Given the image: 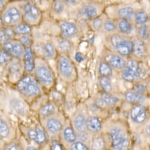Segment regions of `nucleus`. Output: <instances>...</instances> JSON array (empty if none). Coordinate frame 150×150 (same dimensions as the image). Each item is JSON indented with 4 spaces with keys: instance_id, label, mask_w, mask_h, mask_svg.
<instances>
[{
    "instance_id": "f257e3e1",
    "label": "nucleus",
    "mask_w": 150,
    "mask_h": 150,
    "mask_svg": "<svg viewBox=\"0 0 150 150\" xmlns=\"http://www.w3.org/2000/svg\"><path fill=\"white\" fill-rule=\"evenodd\" d=\"M34 73V77L42 87L49 90L54 86L55 75L46 59L36 57Z\"/></svg>"
},
{
    "instance_id": "f03ea898",
    "label": "nucleus",
    "mask_w": 150,
    "mask_h": 150,
    "mask_svg": "<svg viewBox=\"0 0 150 150\" xmlns=\"http://www.w3.org/2000/svg\"><path fill=\"white\" fill-rule=\"evenodd\" d=\"M16 87L19 93L27 98H36L42 93V87L34 76L30 74L23 76L17 83Z\"/></svg>"
},
{
    "instance_id": "7ed1b4c3",
    "label": "nucleus",
    "mask_w": 150,
    "mask_h": 150,
    "mask_svg": "<svg viewBox=\"0 0 150 150\" xmlns=\"http://www.w3.org/2000/svg\"><path fill=\"white\" fill-rule=\"evenodd\" d=\"M59 77L63 81L71 83L76 80L77 71L75 64L67 54H59L57 57Z\"/></svg>"
},
{
    "instance_id": "20e7f679",
    "label": "nucleus",
    "mask_w": 150,
    "mask_h": 150,
    "mask_svg": "<svg viewBox=\"0 0 150 150\" xmlns=\"http://www.w3.org/2000/svg\"><path fill=\"white\" fill-rule=\"evenodd\" d=\"M1 21L3 27H14L23 22V14L20 8L14 4L7 6L1 11Z\"/></svg>"
},
{
    "instance_id": "39448f33",
    "label": "nucleus",
    "mask_w": 150,
    "mask_h": 150,
    "mask_svg": "<svg viewBox=\"0 0 150 150\" xmlns=\"http://www.w3.org/2000/svg\"><path fill=\"white\" fill-rule=\"evenodd\" d=\"M20 9L23 14V22L32 27L40 24L42 20V13L35 4L27 2L23 4Z\"/></svg>"
},
{
    "instance_id": "423d86ee",
    "label": "nucleus",
    "mask_w": 150,
    "mask_h": 150,
    "mask_svg": "<svg viewBox=\"0 0 150 150\" xmlns=\"http://www.w3.org/2000/svg\"><path fill=\"white\" fill-rule=\"evenodd\" d=\"M114 50L121 57H127L132 54L133 41L117 34H112L110 39Z\"/></svg>"
},
{
    "instance_id": "0eeeda50",
    "label": "nucleus",
    "mask_w": 150,
    "mask_h": 150,
    "mask_svg": "<svg viewBox=\"0 0 150 150\" xmlns=\"http://www.w3.org/2000/svg\"><path fill=\"white\" fill-rule=\"evenodd\" d=\"M111 145L115 150H126L129 141L126 132L119 127L112 128L110 132Z\"/></svg>"
},
{
    "instance_id": "6e6552de",
    "label": "nucleus",
    "mask_w": 150,
    "mask_h": 150,
    "mask_svg": "<svg viewBox=\"0 0 150 150\" xmlns=\"http://www.w3.org/2000/svg\"><path fill=\"white\" fill-rule=\"evenodd\" d=\"M1 48L8 52L13 58L23 60L25 55V48L17 40H8L1 44Z\"/></svg>"
},
{
    "instance_id": "1a4fd4ad",
    "label": "nucleus",
    "mask_w": 150,
    "mask_h": 150,
    "mask_svg": "<svg viewBox=\"0 0 150 150\" xmlns=\"http://www.w3.org/2000/svg\"><path fill=\"white\" fill-rule=\"evenodd\" d=\"M140 76V68L137 61L129 59L126 62V64L122 70V77L128 82L136 81Z\"/></svg>"
},
{
    "instance_id": "9d476101",
    "label": "nucleus",
    "mask_w": 150,
    "mask_h": 150,
    "mask_svg": "<svg viewBox=\"0 0 150 150\" xmlns=\"http://www.w3.org/2000/svg\"><path fill=\"white\" fill-rule=\"evenodd\" d=\"M62 36L69 39L76 37L79 32L78 25L72 21H63L59 24Z\"/></svg>"
},
{
    "instance_id": "9b49d317",
    "label": "nucleus",
    "mask_w": 150,
    "mask_h": 150,
    "mask_svg": "<svg viewBox=\"0 0 150 150\" xmlns=\"http://www.w3.org/2000/svg\"><path fill=\"white\" fill-rule=\"evenodd\" d=\"M130 117L135 123L142 124L144 122L147 117L145 107L141 104H136L131 110Z\"/></svg>"
},
{
    "instance_id": "f8f14e48",
    "label": "nucleus",
    "mask_w": 150,
    "mask_h": 150,
    "mask_svg": "<svg viewBox=\"0 0 150 150\" xmlns=\"http://www.w3.org/2000/svg\"><path fill=\"white\" fill-rule=\"evenodd\" d=\"M35 58L32 47H25V55L23 59L24 69L30 74L34 72L35 65Z\"/></svg>"
},
{
    "instance_id": "ddd939ff",
    "label": "nucleus",
    "mask_w": 150,
    "mask_h": 150,
    "mask_svg": "<svg viewBox=\"0 0 150 150\" xmlns=\"http://www.w3.org/2000/svg\"><path fill=\"white\" fill-rule=\"evenodd\" d=\"M45 125L47 131L53 135L59 134L63 129V124L61 120L52 116L47 118Z\"/></svg>"
},
{
    "instance_id": "4468645a",
    "label": "nucleus",
    "mask_w": 150,
    "mask_h": 150,
    "mask_svg": "<svg viewBox=\"0 0 150 150\" xmlns=\"http://www.w3.org/2000/svg\"><path fill=\"white\" fill-rule=\"evenodd\" d=\"M27 136L31 140L35 141L39 145L44 144L47 141L45 132L39 127L29 129L27 132Z\"/></svg>"
},
{
    "instance_id": "2eb2a0df",
    "label": "nucleus",
    "mask_w": 150,
    "mask_h": 150,
    "mask_svg": "<svg viewBox=\"0 0 150 150\" xmlns=\"http://www.w3.org/2000/svg\"><path fill=\"white\" fill-rule=\"evenodd\" d=\"M80 15L84 18L93 20L98 17V7L94 4H86L81 8Z\"/></svg>"
},
{
    "instance_id": "dca6fc26",
    "label": "nucleus",
    "mask_w": 150,
    "mask_h": 150,
    "mask_svg": "<svg viewBox=\"0 0 150 150\" xmlns=\"http://www.w3.org/2000/svg\"><path fill=\"white\" fill-rule=\"evenodd\" d=\"M119 101L118 98L115 97L110 93H103L100 98L96 101L97 105L101 108H107L112 106Z\"/></svg>"
},
{
    "instance_id": "f3484780",
    "label": "nucleus",
    "mask_w": 150,
    "mask_h": 150,
    "mask_svg": "<svg viewBox=\"0 0 150 150\" xmlns=\"http://www.w3.org/2000/svg\"><path fill=\"white\" fill-rule=\"evenodd\" d=\"M54 45L57 51H59L62 54H67L71 50L72 47V45L69 39L63 36L57 37Z\"/></svg>"
},
{
    "instance_id": "a211bd4d",
    "label": "nucleus",
    "mask_w": 150,
    "mask_h": 150,
    "mask_svg": "<svg viewBox=\"0 0 150 150\" xmlns=\"http://www.w3.org/2000/svg\"><path fill=\"white\" fill-rule=\"evenodd\" d=\"M87 118L84 114L81 112L77 113L73 119V125L75 130H76L79 133L86 132L87 129Z\"/></svg>"
},
{
    "instance_id": "6ab92c4d",
    "label": "nucleus",
    "mask_w": 150,
    "mask_h": 150,
    "mask_svg": "<svg viewBox=\"0 0 150 150\" xmlns=\"http://www.w3.org/2000/svg\"><path fill=\"white\" fill-rule=\"evenodd\" d=\"M107 62L112 68L116 70H122L126 64V61L122 57L117 54H111Z\"/></svg>"
},
{
    "instance_id": "aec40b11",
    "label": "nucleus",
    "mask_w": 150,
    "mask_h": 150,
    "mask_svg": "<svg viewBox=\"0 0 150 150\" xmlns=\"http://www.w3.org/2000/svg\"><path fill=\"white\" fill-rule=\"evenodd\" d=\"M146 52V46L144 42L141 39H137L133 41L132 54L138 58L144 57Z\"/></svg>"
},
{
    "instance_id": "412c9836",
    "label": "nucleus",
    "mask_w": 150,
    "mask_h": 150,
    "mask_svg": "<svg viewBox=\"0 0 150 150\" xmlns=\"http://www.w3.org/2000/svg\"><path fill=\"white\" fill-rule=\"evenodd\" d=\"M87 128L91 132H99L102 128L101 122L99 118L96 116L89 117L87 121Z\"/></svg>"
},
{
    "instance_id": "4be33fe9",
    "label": "nucleus",
    "mask_w": 150,
    "mask_h": 150,
    "mask_svg": "<svg viewBox=\"0 0 150 150\" xmlns=\"http://www.w3.org/2000/svg\"><path fill=\"white\" fill-rule=\"evenodd\" d=\"M57 50L52 42H47L43 46V54L45 59H54L57 57Z\"/></svg>"
},
{
    "instance_id": "5701e85b",
    "label": "nucleus",
    "mask_w": 150,
    "mask_h": 150,
    "mask_svg": "<svg viewBox=\"0 0 150 150\" xmlns=\"http://www.w3.org/2000/svg\"><path fill=\"white\" fill-rule=\"evenodd\" d=\"M118 16L121 19L132 21L135 20V13L132 7H126L121 8L118 10Z\"/></svg>"
},
{
    "instance_id": "b1692460",
    "label": "nucleus",
    "mask_w": 150,
    "mask_h": 150,
    "mask_svg": "<svg viewBox=\"0 0 150 150\" xmlns=\"http://www.w3.org/2000/svg\"><path fill=\"white\" fill-rule=\"evenodd\" d=\"M55 105L52 103H48L41 107L39 113L42 118H47L52 116V115L55 112Z\"/></svg>"
},
{
    "instance_id": "393cba45",
    "label": "nucleus",
    "mask_w": 150,
    "mask_h": 150,
    "mask_svg": "<svg viewBox=\"0 0 150 150\" xmlns=\"http://www.w3.org/2000/svg\"><path fill=\"white\" fill-rule=\"evenodd\" d=\"M16 35L17 34L15 33L13 27H1V44H2L8 40H14Z\"/></svg>"
},
{
    "instance_id": "a878e982",
    "label": "nucleus",
    "mask_w": 150,
    "mask_h": 150,
    "mask_svg": "<svg viewBox=\"0 0 150 150\" xmlns=\"http://www.w3.org/2000/svg\"><path fill=\"white\" fill-rule=\"evenodd\" d=\"M62 136L64 139L68 143L72 144L77 141V135L71 126H67L63 129Z\"/></svg>"
},
{
    "instance_id": "bb28decb",
    "label": "nucleus",
    "mask_w": 150,
    "mask_h": 150,
    "mask_svg": "<svg viewBox=\"0 0 150 150\" xmlns=\"http://www.w3.org/2000/svg\"><path fill=\"white\" fill-rule=\"evenodd\" d=\"M15 33L17 35H30L32 33V26L29 24L22 22L15 27H13Z\"/></svg>"
},
{
    "instance_id": "cd10ccee",
    "label": "nucleus",
    "mask_w": 150,
    "mask_h": 150,
    "mask_svg": "<svg viewBox=\"0 0 150 150\" xmlns=\"http://www.w3.org/2000/svg\"><path fill=\"white\" fill-rule=\"evenodd\" d=\"M98 74L100 77H110L112 74V68L107 61H101L98 65Z\"/></svg>"
},
{
    "instance_id": "c85d7f7f",
    "label": "nucleus",
    "mask_w": 150,
    "mask_h": 150,
    "mask_svg": "<svg viewBox=\"0 0 150 150\" xmlns=\"http://www.w3.org/2000/svg\"><path fill=\"white\" fill-rule=\"evenodd\" d=\"M125 99L129 103H139L145 100V98L134 91H128L125 94Z\"/></svg>"
},
{
    "instance_id": "c756f323",
    "label": "nucleus",
    "mask_w": 150,
    "mask_h": 150,
    "mask_svg": "<svg viewBox=\"0 0 150 150\" xmlns=\"http://www.w3.org/2000/svg\"><path fill=\"white\" fill-rule=\"evenodd\" d=\"M98 83L104 93H110L112 91V84L110 77H100L98 79Z\"/></svg>"
},
{
    "instance_id": "7c9ffc66",
    "label": "nucleus",
    "mask_w": 150,
    "mask_h": 150,
    "mask_svg": "<svg viewBox=\"0 0 150 150\" xmlns=\"http://www.w3.org/2000/svg\"><path fill=\"white\" fill-rule=\"evenodd\" d=\"M117 28L119 31L124 35H128L131 33L132 31V25L129 21L120 19L118 23Z\"/></svg>"
},
{
    "instance_id": "2f4dec72",
    "label": "nucleus",
    "mask_w": 150,
    "mask_h": 150,
    "mask_svg": "<svg viewBox=\"0 0 150 150\" xmlns=\"http://www.w3.org/2000/svg\"><path fill=\"white\" fill-rule=\"evenodd\" d=\"M105 147V141L104 138L100 135L95 136L92 140V150H104Z\"/></svg>"
},
{
    "instance_id": "473e14b6",
    "label": "nucleus",
    "mask_w": 150,
    "mask_h": 150,
    "mask_svg": "<svg viewBox=\"0 0 150 150\" xmlns=\"http://www.w3.org/2000/svg\"><path fill=\"white\" fill-rule=\"evenodd\" d=\"M148 20L147 13L144 10H138L135 13V21L137 24L142 25L145 24Z\"/></svg>"
},
{
    "instance_id": "72a5a7b5",
    "label": "nucleus",
    "mask_w": 150,
    "mask_h": 150,
    "mask_svg": "<svg viewBox=\"0 0 150 150\" xmlns=\"http://www.w3.org/2000/svg\"><path fill=\"white\" fill-rule=\"evenodd\" d=\"M10 128L7 122L1 118L0 120V135L2 138H7L10 134Z\"/></svg>"
},
{
    "instance_id": "f704fd0d",
    "label": "nucleus",
    "mask_w": 150,
    "mask_h": 150,
    "mask_svg": "<svg viewBox=\"0 0 150 150\" xmlns=\"http://www.w3.org/2000/svg\"><path fill=\"white\" fill-rule=\"evenodd\" d=\"M103 28L107 33H114L117 29V25L111 20H106L104 21Z\"/></svg>"
},
{
    "instance_id": "c9c22d12",
    "label": "nucleus",
    "mask_w": 150,
    "mask_h": 150,
    "mask_svg": "<svg viewBox=\"0 0 150 150\" xmlns=\"http://www.w3.org/2000/svg\"><path fill=\"white\" fill-rule=\"evenodd\" d=\"M138 34L141 40H148L149 36V31L148 25H146V24L140 25V27L138 29Z\"/></svg>"
},
{
    "instance_id": "e433bc0d",
    "label": "nucleus",
    "mask_w": 150,
    "mask_h": 150,
    "mask_svg": "<svg viewBox=\"0 0 150 150\" xmlns=\"http://www.w3.org/2000/svg\"><path fill=\"white\" fill-rule=\"evenodd\" d=\"M12 56L6 50L1 48L0 51V63L1 65H4L10 63L12 61Z\"/></svg>"
},
{
    "instance_id": "4c0bfd02",
    "label": "nucleus",
    "mask_w": 150,
    "mask_h": 150,
    "mask_svg": "<svg viewBox=\"0 0 150 150\" xmlns=\"http://www.w3.org/2000/svg\"><path fill=\"white\" fill-rule=\"evenodd\" d=\"M52 10L56 14H61L62 13L65 8L64 2L62 1H54L52 6Z\"/></svg>"
},
{
    "instance_id": "58836bf2",
    "label": "nucleus",
    "mask_w": 150,
    "mask_h": 150,
    "mask_svg": "<svg viewBox=\"0 0 150 150\" xmlns=\"http://www.w3.org/2000/svg\"><path fill=\"white\" fill-rule=\"evenodd\" d=\"M18 40L25 48L31 47L33 40L32 37L30 35H22L20 37Z\"/></svg>"
},
{
    "instance_id": "ea45409f",
    "label": "nucleus",
    "mask_w": 150,
    "mask_h": 150,
    "mask_svg": "<svg viewBox=\"0 0 150 150\" xmlns=\"http://www.w3.org/2000/svg\"><path fill=\"white\" fill-rule=\"evenodd\" d=\"M71 150H88L87 145L81 141H77L72 143L70 147Z\"/></svg>"
},
{
    "instance_id": "a19ab883",
    "label": "nucleus",
    "mask_w": 150,
    "mask_h": 150,
    "mask_svg": "<svg viewBox=\"0 0 150 150\" xmlns=\"http://www.w3.org/2000/svg\"><path fill=\"white\" fill-rule=\"evenodd\" d=\"M22 102L18 101L16 100V101H14V100L13 102H11V104H13L12 108L17 112H23L24 111V107L23 104H22Z\"/></svg>"
},
{
    "instance_id": "79ce46f5",
    "label": "nucleus",
    "mask_w": 150,
    "mask_h": 150,
    "mask_svg": "<svg viewBox=\"0 0 150 150\" xmlns=\"http://www.w3.org/2000/svg\"><path fill=\"white\" fill-rule=\"evenodd\" d=\"M103 23H103V21L100 18L97 17L93 20V28L96 30H99L101 27H103Z\"/></svg>"
},
{
    "instance_id": "37998d69",
    "label": "nucleus",
    "mask_w": 150,
    "mask_h": 150,
    "mask_svg": "<svg viewBox=\"0 0 150 150\" xmlns=\"http://www.w3.org/2000/svg\"><path fill=\"white\" fill-rule=\"evenodd\" d=\"M134 91L142 96L145 93V88L142 84H136L134 87Z\"/></svg>"
},
{
    "instance_id": "c03bdc74",
    "label": "nucleus",
    "mask_w": 150,
    "mask_h": 150,
    "mask_svg": "<svg viewBox=\"0 0 150 150\" xmlns=\"http://www.w3.org/2000/svg\"><path fill=\"white\" fill-rule=\"evenodd\" d=\"M50 150H64L62 145L57 141L52 142Z\"/></svg>"
},
{
    "instance_id": "a18cd8bd",
    "label": "nucleus",
    "mask_w": 150,
    "mask_h": 150,
    "mask_svg": "<svg viewBox=\"0 0 150 150\" xmlns=\"http://www.w3.org/2000/svg\"><path fill=\"white\" fill-rule=\"evenodd\" d=\"M74 58H75V60H76L77 62H81L84 61V59H86V56L81 52H77L76 54V55H75Z\"/></svg>"
},
{
    "instance_id": "49530a36",
    "label": "nucleus",
    "mask_w": 150,
    "mask_h": 150,
    "mask_svg": "<svg viewBox=\"0 0 150 150\" xmlns=\"http://www.w3.org/2000/svg\"><path fill=\"white\" fill-rule=\"evenodd\" d=\"M6 150H20L18 145L14 143H10L6 147Z\"/></svg>"
},
{
    "instance_id": "de8ad7c7",
    "label": "nucleus",
    "mask_w": 150,
    "mask_h": 150,
    "mask_svg": "<svg viewBox=\"0 0 150 150\" xmlns=\"http://www.w3.org/2000/svg\"><path fill=\"white\" fill-rule=\"evenodd\" d=\"M64 2L66 3H68L69 4H71V5H75L76 3H78V1H65Z\"/></svg>"
},
{
    "instance_id": "09e8293b",
    "label": "nucleus",
    "mask_w": 150,
    "mask_h": 150,
    "mask_svg": "<svg viewBox=\"0 0 150 150\" xmlns=\"http://www.w3.org/2000/svg\"><path fill=\"white\" fill-rule=\"evenodd\" d=\"M146 134H148V135H149L150 137V124L148 125V127L146 128Z\"/></svg>"
},
{
    "instance_id": "8fccbe9b",
    "label": "nucleus",
    "mask_w": 150,
    "mask_h": 150,
    "mask_svg": "<svg viewBox=\"0 0 150 150\" xmlns=\"http://www.w3.org/2000/svg\"><path fill=\"white\" fill-rule=\"evenodd\" d=\"M27 150H38V149H37V148L33 147V146H30V147H28V148H27Z\"/></svg>"
},
{
    "instance_id": "3c124183",
    "label": "nucleus",
    "mask_w": 150,
    "mask_h": 150,
    "mask_svg": "<svg viewBox=\"0 0 150 150\" xmlns=\"http://www.w3.org/2000/svg\"><path fill=\"white\" fill-rule=\"evenodd\" d=\"M149 43H150V40H149Z\"/></svg>"
},
{
    "instance_id": "603ef678",
    "label": "nucleus",
    "mask_w": 150,
    "mask_h": 150,
    "mask_svg": "<svg viewBox=\"0 0 150 150\" xmlns=\"http://www.w3.org/2000/svg\"><path fill=\"white\" fill-rule=\"evenodd\" d=\"M149 150H150V147H149Z\"/></svg>"
}]
</instances>
